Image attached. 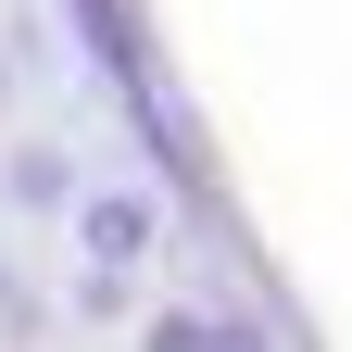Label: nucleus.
<instances>
[{
    "label": "nucleus",
    "mask_w": 352,
    "mask_h": 352,
    "mask_svg": "<svg viewBox=\"0 0 352 352\" xmlns=\"http://www.w3.org/2000/svg\"><path fill=\"white\" fill-rule=\"evenodd\" d=\"M139 302L151 289H126V277H63V327H139Z\"/></svg>",
    "instance_id": "39448f33"
},
{
    "label": "nucleus",
    "mask_w": 352,
    "mask_h": 352,
    "mask_svg": "<svg viewBox=\"0 0 352 352\" xmlns=\"http://www.w3.org/2000/svg\"><path fill=\"white\" fill-rule=\"evenodd\" d=\"M63 252H76V277L151 289V264L176 252V214H164V189H139V176H88L76 214H63Z\"/></svg>",
    "instance_id": "f257e3e1"
},
{
    "label": "nucleus",
    "mask_w": 352,
    "mask_h": 352,
    "mask_svg": "<svg viewBox=\"0 0 352 352\" xmlns=\"http://www.w3.org/2000/svg\"><path fill=\"white\" fill-rule=\"evenodd\" d=\"M126 352H214V302H139V327H126Z\"/></svg>",
    "instance_id": "20e7f679"
},
{
    "label": "nucleus",
    "mask_w": 352,
    "mask_h": 352,
    "mask_svg": "<svg viewBox=\"0 0 352 352\" xmlns=\"http://www.w3.org/2000/svg\"><path fill=\"white\" fill-rule=\"evenodd\" d=\"M0 340H13V352L51 340V289H38V264H25L13 239H0Z\"/></svg>",
    "instance_id": "7ed1b4c3"
},
{
    "label": "nucleus",
    "mask_w": 352,
    "mask_h": 352,
    "mask_svg": "<svg viewBox=\"0 0 352 352\" xmlns=\"http://www.w3.org/2000/svg\"><path fill=\"white\" fill-rule=\"evenodd\" d=\"M88 176L101 164H88L63 126H13V139H0V214H13V227H63Z\"/></svg>",
    "instance_id": "f03ea898"
},
{
    "label": "nucleus",
    "mask_w": 352,
    "mask_h": 352,
    "mask_svg": "<svg viewBox=\"0 0 352 352\" xmlns=\"http://www.w3.org/2000/svg\"><path fill=\"white\" fill-rule=\"evenodd\" d=\"M25 126V76H13V51H0V139Z\"/></svg>",
    "instance_id": "0eeeda50"
},
{
    "label": "nucleus",
    "mask_w": 352,
    "mask_h": 352,
    "mask_svg": "<svg viewBox=\"0 0 352 352\" xmlns=\"http://www.w3.org/2000/svg\"><path fill=\"white\" fill-rule=\"evenodd\" d=\"M214 352H289L277 315H252V302H214Z\"/></svg>",
    "instance_id": "423d86ee"
}]
</instances>
